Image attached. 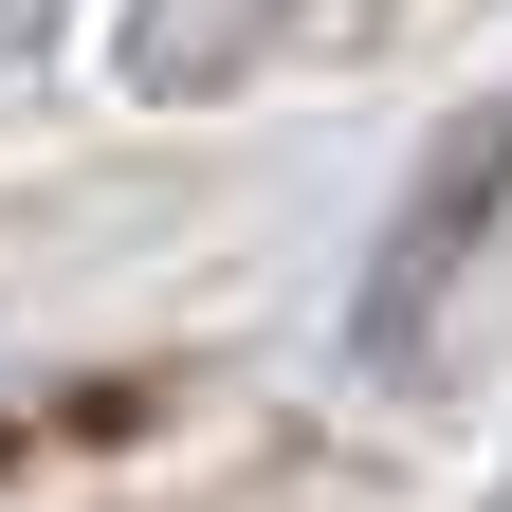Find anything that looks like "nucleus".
<instances>
[{"label": "nucleus", "instance_id": "f257e3e1", "mask_svg": "<svg viewBox=\"0 0 512 512\" xmlns=\"http://www.w3.org/2000/svg\"><path fill=\"white\" fill-rule=\"evenodd\" d=\"M512 220V92L476 110V128H439V165L403 183V220H384V256H366V311H348V348L366 366H421L439 348V311H458V256Z\"/></svg>", "mask_w": 512, "mask_h": 512}, {"label": "nucleus", "instance_id": "f03ea898", "mask_svg": "<svg viewBox=\"0 0 512 512\" xmlns=\"http://www.w3.org/2000/svg\"><path fill=\"white\" fill-rule=\"evenodd\" d=\"M275 37H293V0H147V19H128V92H220Z\"/></svg>", "mask_w": 512, "mask_h": 512}]
</instances>
